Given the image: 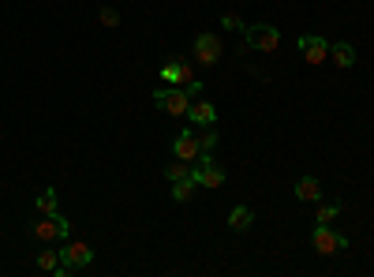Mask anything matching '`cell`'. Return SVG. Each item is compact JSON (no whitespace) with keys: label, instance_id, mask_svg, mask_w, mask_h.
<instances>
[{"label":"cell","instance_id":"1","mask_svg":"<svg viewBox=\"0 0 374 277\" xmlns=\"http://www.w3.org/2000/svg\"><path fill=\"white\" fill-rule=\"evenodd\" d=\"M94 262V251H90V244H83V240H64V247H60V266L52 270L57 277H68V273H75V270H86Z\"/></svg>","mask_w":374,"mask_h":277},{"label":"cell","instance_id":"2","mask_svg":"<svg viewBox=\"0 0 374 277\" xmlns=\"http://www.w3.org/2000/svg\"><path fill=\"white\" fill-rule=\"evenodd\" d=\"M191 94H187V86H176V90H165V86H157L154 90V105L162 113L169 116H187V109H191Z\"/></svg>","mask_w":374,"mask_h":277},{"label":"cell","instance_id":"3","mask_svg":"<svg viewBox=\"0 0 374 277\" xmlns=\"http://www.w3.org/2000/svg\"><path fill=\"white\" fill-rule=\"evenodd\" d=\"M244 42L251 49H259V52H277L280 30H277V26H270V23H251V26H244Z\"/></svg>","mask_w":374,"mask_h":277},{"label":"cell","instance_id":"4","mask_svg":"<svg viewBox=\"0 0 374 277\" xmlns=\"http://www.w3.org/2000/svg\"><path fill=\"white\" fill-rule=\"evenodd\" d=\"M311 247L318 255H337V251H344L348 247V240H344L341 232H333L329 225H318L314 221V229H311Z\"/></svg>","mask_w":374,"mask_h":277},{"label":"cell","instance_id":"5","mask_svg":"<svg viewBox=\"0 0 374 277\" xmlns=\"http://www.w3.org/2000/svg\"><path fill=\"white\" fill-rule=\"evenodd\" d=\"M191 176H195L198 188H213V191H217L221 183H225V169H221L217 162H213L210 154H206V157H198V162L191 165Z\"/></svg>","mask_w":374,"mask_h":277},{"label":"cell","instance_id":"6","mask_svg":"<svg viewBox=\"0 0 374 277\" xmlns=\"http://www.w3.org/2000/svg\"><path fill=\"white\" fill-rule=\"evenodd\" d=\"M296 45H300V57H303L307 64H314V68L329 60V42H326L322 34H303Z\"/></svg>","mask_w":374,"mask_h":277},{"label":"cell","instance_id":"7","mask_svg":"<svg viewBox=\"0 0 374 277\" xmlns=\"http://www.w3.org/2000/svg\"><path fill=\"white\" fill-rule=\"evenodd\" d=\"M195 60H198V68H213V64L221 60V42H217V34L203 30V34L195 38Z\"/></svg>","mask_w":374,"mask_h":277},{"label":"cell","instance_id":"8","mask_svg":"<svg viewBox=\"0 0 374 277\" xmlns=\"http://www.w3.org/2000/svg\"><path fill=\"white\" fill-rule=\"evenodd\" d=\"M162 79H165L169 86H187L195 79V72H191V64H187L183 57H169L162 64Z\"/></svg>","mask_w":374,"mask_h":277},{"label":"cell","instance_id":"9","mask_svg":"<svg viewBox=\"0 0 374 277\" xmlns=\"http://www.w3.org/2000/svg\"><path fill=\"white\" fill-rule=\"evenodd\" d=\"M30 236L34 240H42V244H52V240H60V214H42V221H34L30 225Z\"/></svg>","mask_w":374,"mask_h":277},{"label":"cell","instance_id":"10","mask_svg":"<svg viewBox=\"0 0 374 277\" xmlns=\"http://www.w3.org/2000/svg\"><path fill=\"white\" fill-rule=\"evenodd\" d=\"M187 120H191L195 128H213L217 124V109H213L210 101H191V109H187Z\"/></svg>","mask_w":374,"mask_h":277},{"label":"cell","instance_id":"11","mask_svg":"<svg viewBox=\"0 0 374 277\" xmlns=\"http://www.w3.org/2000/svg\"><path fill=\"white\" fill-rule=\"evenodd\" d=\"M292 195H296L300 203H322V183H318V176H300Z\"/></svg>","mask_w":374,"mask_h":277},{"label":"cell","instance_id":"12","mask_svg":"<svg viewBox=\"0 0 374 277\" xmlns=\"http://www.w3.org/2000/svg\"><path fill=\"white\" fill-rule=\"evenodd\" d=\"M172 154H176L180 162H187V165H195L198 157H203V150H198V139H195V135H180V139H172Z\"/></svg>","mask_w":374,"mask_h":277},{"label":"cell","instance_id":"13","mask_svg":"<svg viewBox=\"0 0 374 277\" xmlns=\"http://www.w3.org/2000/svg\"><path fill=\"white\" fill-rule=\"evenodd\" d=\"M329 60L337 68H352L356 64V45L352 42H329Z\"/></svg>","mask_w":374,"mask_h":277},{"label":"cell","instance_id":"14","mask_svg":"<svg viewBox=\"0 0 374 277\" xmlns=\"http://www.w3.org/2000/svg\"><path fill=\"white\" fill-rule=\"evenodd\" d=\"M251 225H255V214H251L247 206H236L232 214H229V229L232 232H247Z\"/></svg>","mask_w":374,"mask_h":277},{"label":"cell","instance_id":"15","mask_svg":"<svg viewBox=\"0 0 374 277\" xmlns=\"http://www.w3.org/2000/svg\"><path fill=\"white\" fill-rule=\"evenodd\" d=\"M195 176H183V180H172V203H187L195 195Z\"/></svg>","mask_w":374,"mask_h":277},{"label":"cell","instance_id":"16","mask_svg":"<svg viewBox=\"0 0 374 277\" xmlns=\"http://www.w3.org/2000/svg\"><path fill=\"white\" fill-rule=\"evenodd\" d=\"M38 214H60V203H57V188H45L38 191Z\"/></svg>","mask_w":374,"mask_h":277},{"label":"cell","instance_id":"17","mask_svg":"<svg viewBox=\"0 0 374 277\" xmlns=\"http://www.w3.org/2000/svg\"><path fill=\"white\" fill-rule=\"evenodd\" d=\"M198 150H203V157L206 154H213V147H217V131H213V128H198Z\"/></svg>","mask_w":374,"mask_h":277},{"label":"cell","instance_id":"18","mask_svg":"<svg viewBox=\"0 0 374 277\" xmlns=\"http://www.w3.org/2000/svg\"><path fill=\"white\" fill-rule=\"evenodd\" d=\"M337 214H341V203H322V206H318V214H314V221H318V225H329Z\"/></svg>","mask_w":374,"mask_h":277},{"label":"cell","instance_id":"19","mask_svg":"<svg viewBox=\"0 0 374 277\" xmlns=\"http://www.w3.org/2000/svg\"><path fill=\"white\" fill-rule=\"evenodd\" d=\"M165 176H169V183H172V180H183V176H191V165L176 157V162H172V165L165 169Z\"/></svg>","mask_w":374,"mask_h":277},{"label":"cell","instance_id":"20","mask_svg":"<svg viewBox=\"0 0 374 277\" xmlns=\"http://www.w3.org/2000/svg\"><path fill=\"white\" fill-rule=\"evenodd\" d=\"M60 266V251H38V270H57Z\"/></svg>","mask_w":374,"mask_h":277},{"label":"cell","instance_id":"21","mask_svg":"<svg viewBox=\"0 0 374 277\" xmlns=\"http://www.w3.org/2000/svg\"><path fill=\"white\" fill-rule=\"evenodd\" d=\"M98 19H101V26H116V23H120L116 8H101V11H98Z\"/></svg>","mask_w":374,"mask_h":277},{"label":"cell","instance_id":"22","mask_svg":"<svg viewBox=\"0 0 374 277\" xmlns=\"http://www.w3.org/2000/svg\"><path fill=\"white\" fill-rule=\"evenodd\" d=\"M225 30H244V23H239V16H232V11H229V16H225Z\"/></svg>","mask_w":374,"mask_h":277},{"label":"cell","instance_id":"23","mask_svg":"<svg viewBox=\"0 0 374 277\" xmlns=\"http://www.w3.org/2000/svg\"><path fill=\"white\" fill-rule=\"evenodd\" d=\"M60 240H72V221L60 214Z\"/></svg>","mask_w":374,"mask_h":277}]
</instances>
